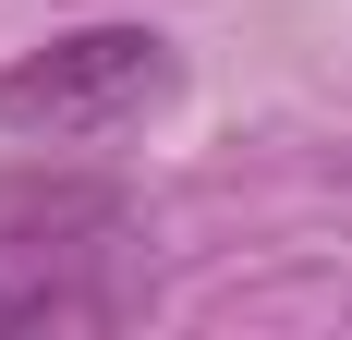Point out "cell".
I'll return each mask as SVG.
<instances>
[{
    "label": "cell",
    "instance_id": "3957f363",
    "mask_svg": "<svg viewBox=\"0 0 352 340\" xmlns=\"http://www.w3.org/2000/svg\"><path fill=\"white\" fill-rule=\"evenodd\" d=\"M109 316H134V279L73 268V255H49V268H25V279H0V328H109Z\"/></svg>",
    "mask_w": 352,
    "mask_h": 340
},
{
    "label": "cell",
    "instance_id": "6da1fadb",
    "mask_svg": "<svg viewBox=\"0 0 352 340\" xmlns=\"http://www.w3.org/2000/svg\"><path fill=\"white\" fill-rule=\"evenodd\" d=\"M182 98V49L158 25H85V36H49L0 73V134H36V146H98V134H134Z\"/></svg>",
    "mask_w": 352,
    "mask_h": 340
},
{
    "label": "cell",
    "instance_id": "7a4b0ae2",
    "mask_svg": "<svg viewBox=\"0 0 352 340\" xmlns=\"http://www.w3.org/2000/svg\"><path fill=\"white\" fill-rule=\"evenodd\" d=\"M134 195L122 182H0V243L12 255H122Z\"/></svg>",
    "mask_w": 352,
    "mask_h": 340
}]
</instances>
